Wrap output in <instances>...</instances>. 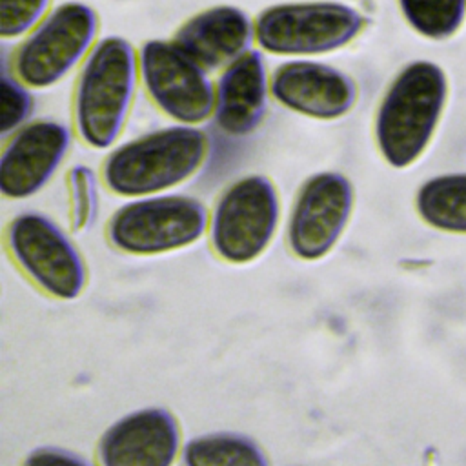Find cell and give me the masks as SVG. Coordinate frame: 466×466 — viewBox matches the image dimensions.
<instances>
[{
	"instance_id": "5bb4252c",
	"label": "cell",
	"mask_w": 466,
	"mask_h": 466,
	"mask_svg": "<svg viewBox=\"0 0 466 466\" xmlns=\"http://www.w3.org/2000/svg\"><path fill=\"white\" fill-rule=\"evenodd\" d=\"M271 98V73L260 49H251L220 71L215 82V127L242 138L264 122Z\"/></svg>"
},
{
	"instance_id": "6da1fadb",
	"label": "cell",
	"mask_w": 466,
	"mask_h": 466,
	"mask_svg": "<svg viewBox=\"0 0 466 466\" xmlns=\"http://www.w3.org/2000/svg\"><path fill=\"white\" fill-rule=\"evenodd\" d=\"M140 84L138 47L109 35L80 66L73 93V122L91 149H109L120 138Z\"/></svg>"
},
{
	"instance_id": "2e32d148",
	"label": "cell",
	"mask_w": 466,
	"mask_h": 466,
	"mask_svg": "<svg viewBox=\"0 0 466 466\" xmlns=\"http://www.w3.org/2000/svg\"><path fill=\"white\" fill-rule=\"evenodd\" d=\"M422 222L444 231L466 235V173H448L426 180L415 195Z\"/></svg>"
},
{
	"instance_id": "7402d4cb",
	"label": "cell",
	"mask_w": 466,
	"mask_h": 466,
	"mask_svg": "<svg viewBox=\"0 0 466 466\" xmlns=\"http://www.w3.org/2000/svg\"><path fill=\"white\" fill-rule=\"evenodd\" d=\"M22 466H96L91 461L84 459L82 455L64 450L58 446H40L31 450L25 457Z\"/></svg>"
},
{
	"instance_id": "7c38bea8",
	"label": "cell",
	"mask_w": 466,
	"mask_h": 466,
	"mask_svg": "<svg viewBox=\"0 0 466 466\" xmlns=\"http://www.w3.org/2000/svg\"><path fill=\"white\" fill-rule=\"evenodd\" d=\"M71 140L69 126L53 118H36L16 129L0 155L2 195L11 200L38 195L62 167Z\"/></svg>"
},
{
	"instance_id": "ffe728a7",
	"label": "cell",
	"mask_w": 466,
	"mask_h": 466,
	"mask_svg": "<svg viewBox=\"0 0 466 466\" xmlns=\"http://www.w3.org/2000/svg\"><path fill=\"white\" fill-rule=\"evenodd\" d=\"M35 111L33 89L25 86L13 71H2L0 76V133L11 137L16 129L31 122Z\"/></svg>"
},
{
	"instance_id": "ac0fdd59",
	"label": "cell",
	"mask_w": 466,
	"mask_h": 466,
	"mask_svg": "<svg viewBox=\"0 0 466 466\" xmlns=\"http://www.w3.org/2000/svg\"><path fill=\"white\" fill-rule=\"evenodd\" d=\"M399 7L410 27L431 40L451 36L466 15V0H399Z\"/></svg>"
},
{
	"instance_id": "8fae6325",
	"label": "cell",
	"mask_w": 466,
	"mask_h": 466,
	"mask_svg": "<svg viewBox=\"0 0 466 466\" xmlns=\"http://www.w3.org/2000/svg\"><path fill=\"white\" fill-rule=\"evenodd\" d=\"M271 98L291 113L329 122L355 107L359 86L337 66L315 58H288L271 71Z\"/></svg>"
},
{
	"instance_id": "52a82bcc",
	"label": "cell",
	"mask_w": 466,
	"mask_h": 466,
	"mask_svg": "<svg viewBox=\"0 0 466 466\" xmlns=\"http://www.w3.org/2000/svg\"><path fill=\"white\" fill-rule=\"evenodd\" d=\"M280 224V195L260 173L233 180L209 209L208 238L213 253L229 264H249L262 257Z\"/></svg>"
},
{
	"instance_id": "30bf717a",
	"label": "cell",
	"mask_w": 466,
	"mask_h": 466,
	"mask_svg": "<svg viewBox=\"0 0 466 466\" xmlns=\"http://www.w3.org/2000/svg\"><path fill=\"white\" fill-rule=\"evenodd\" d=\"M355 208L351 180L339 171H319L299 187L286 226L289 251L315 262L333 251L342 238Z\"/></svg>"
},
{
	"instance_id": "8992f818",
	"label": "cell",
	"mask_w": 466,
	"mask_h": 466,
	"mask_svg": "<svg viewBox=\"0 0 466 466\" xmlns=\"http://www.w3.org/2000/svg\"><path fill=\"white\" fill-rule=\"evenodd\" d=\"M98 13L76 0L62 2L16 46L11 71L31 89H49L84 64L96 46Z\"/></svg>"
},
{
	"instance_id": "9c48e42d",
	"label": "cell",
	"mask_w": 466,
	"mask_h": 466,
	"mask_svg": "<svg viewBox=\"0 0 466 466\" xmlns=\"http://www.w3.org/2000/svg\"><path fill=\"white\" fill-rule=\"evenodd\" d=\"M140 84L173 124L198 126L213 118L215 82L173 38H149L138 47Z\"/></svg>"
},
{
	"instance_id": "3957f363",
	"label": "cell",
	"mask_w": 466,
	"mask_h": 466,
	"mask_svg": "<svg viewBox=\"0 0 466 466\" xmlns=\"http://www.w3.org/2000/svg\"><path fill=\"white\" fill-rule=\"evenodd\" d=\"M448 95L446 75L430 60L402 67L386 89L375 115V144L397 169L419 160L428 147Z\"/></svg>"
},
{
	"instance_id": "5b68a950",
	"label": "cell",
	"mask_w": 466,
	"mask_h": 466,
	"mask_svg": "<svg viewBox=\"0 0 466 466\" xmlns=\"http://www.w3.org/2000/svg\"><path fill=\"white\" fill-rule=\"evenodd\" d=\"M208 206L186 193L127 198L106 226L109 244L135 257H157L195 246L208 235Z\"/></svg>"
},
{
	"instance_id": "4fadbf2b",
	"label": "cell",
	"mask_w": 466,
	"mask_h": 466,
	"mask_svg": "<svg viewBox=\"0 0 466 466\" xmlns=\"http://www.w3.org/2000/svg\"><path fill=\"white\" fill-rule=\"evenodd\" d=\"M184 448L178 419L160 406L116 419L96 442L98 466H175Z\"/></svg>"
},
{
	"instance_id": "e0dca14e",
	"label": "cell",
	"mask_w": 466,
	"mask_h": 466,
	"mask_svg": "<svg viewBox=\"0 0 466 466\" xmlns=\"http://www.w3.org/2000/svg\"><path fill=\"white\" fill-rule=\"evenodd\" d=\"M180 462L182 466H271L255 439L233 431L191 437L184 442Z\"/></svg>"
},
{
	"instance_id": "277c9868",
	"label": "cell",
	"mask_w": 466,
	"mask_h": 466,
	"mask_svg": "<svg viewBox=\"0 0 466 466\" xmlns=\"http://www.w3.org/2000/svg\"><path fill=\"white\" fill-rule=\"evenodd\" d=\"M364 27V15L344 2H280L255 16V42L268 55L315 58L350 46Z\"/></svg>"
},
{
	"instance_id": "9a60e30c",
	"label": "cell",
	"mask_w": 466,
	"mask_h": 466,
	"mask_svg": "<svg viewBox=\"0 0 466 466\" xmlns=\"http://www.w3.org/2000/svg\"><path fill=\"white\" fill-rule=\"evenodd\" d=\"M173 40L209 73L222 71L257 44L255 18L231 4L211 5L189 16Z\"/></svg>"
},
{
	"instance_id": "7a4b0ae2",
	"label": "cell",
	"mask_w": 466,
	"mask_h": 466,
	"mask_svg": "<svg viewBox=\"0 0 466 466\" xmlns=\"http://www.w3.org/2000/svg\"><path fill=\"white\" fill-rule=\"evenodd\" d=\"M208 149V135L198 126L158 127L111 147L102 180L122 198L171 193L197 175Z\"/></svg>"
},
{
	"instance_id": "d6986e66",
	"label": "cell",
	"mask_w": 466,
	"mask_h": 466,
	"mask_svg": "<svg viewBox=\"0 0 466 466\" xmlns=\"http://www.w3.org/2000/svg\"><path fill=\"white\" fill-rule=\"evenodd\" d=\"M69 224L73 231H84L93 226L98 215L100 187L98 175L86 164H75L66 177Z\"/></svg>"
},
{
	"instance_id": "44dd1931",
	"label": "cell",
	"mask_w": 466,
	"mask_h": 466,
	"mask_svg": "<svg viewBox=\"0 0 466 466\" xmlns=\"http://www.w3.org/2000/svg\"><path fill=\"white\" fill-rule=\"evenodd\" d=\"M53 9V0H0V38H25Z\"/></svg>"
},
{
	"instance_id": "ba28073f",
	"label": "cell",
	"mask_w": 466,
	"mask_h": 466,
	"mask_svg": "<svg viewBox=\"0 0 466 466\" xmlns=\"http://www.w3.org/2000/svg\"><path fill=\"white\" fill-rule=\"evenodd\" d=\"M5 244L13 262L46 295L75 300L87 284V266L73 238L47 215L24 211L11 218Z\"/></svg>"
}]
</instances>
